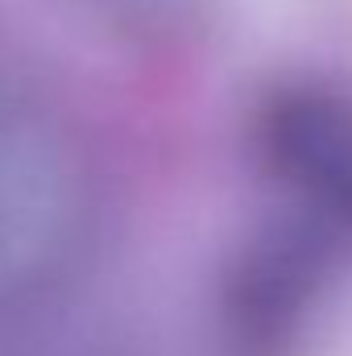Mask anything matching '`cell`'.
<instances>
[{"label":"cell","instance_id":"cell-1","mask_svg":"<svg viewBox=\"0 0 352 356\" xmlns=\"http://www.w3.org/2000/svg\"><path fill=\"white\" fill-rule=\"evenodd\" d=\"M99 224V175L71 112L0 58V311L54 290Z\"/></svg>","mask_w":352,"mask_h":356},{"label":"cell","instance_id":"cell-2","mask_svg":"<svg viewBox=\"0 0 352 356\" xmlns=\"http://www.w3.org/2000/svg\"><path fill=\"white\" fill-rule=\"evenodd\" d=\"M253 149L290 211L352 245V91L286 79L253 112Z\"/></svg>","mask_w":352,"mask_h":356},{"label":"cell","instance_id":"cell-3","mask_svg":"<svg viewBox=\"0 0 352 356\" xmlns=\"http://www.w3.org/2000/svg\"><path fill=\"white\" fill-rule=\"evenodd\" d=\"M340 249V241L294 211L257 228L224 273V356H294Z\"/></svg>","mask_w":352,"mask_h":356},{"label":"cell","instance_id":"cell-4","mask_svg":"<svg viewBox=\"0 0 352 356\" xmlns=\"http://www.w3.org/2000/svg\"><path fill=\"white\" fill-rule=\"evenodd\" d=\"M88 25L133 50L191 46L216 17L220 0H67Z\"/></svg>","mask_w":352,"mask_h":356}]
</instances>
